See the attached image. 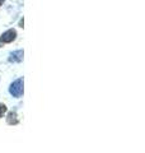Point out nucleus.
<instances>
[{"mask_svg":"<svg viewBox=\"0 0 145 153\" xmlns=\"http://www.w3.org/2000/svg\"><path fill=\"white\" fill-rule=\"evenodd\" d=\"M9 93L16 98L23 97V94H24V78L23 76L16 79L13 83H10V85H9Z\"/></svg>","mask_w":145,"mask_h":153,"instance_id":"1","label":"nucleus"},{"mask_svg":"<svg viewBox=\"0 0 145 153\" xmlns=\"http://www.w3.org/2000/svg\"><path fill=\"white\" fill-rule=\"evenodd\" d=\"M17 38V31L14 28H10L3 33L0 36V47H3V45H7V44H12L13 41H16Z\"/></svg>","mask_w":145,"mask_h":153,"instance_id":"2","label":"nucleus"},{"mask_svg":"<svg viewBox=\"0 0 145 153\" xmlns=\"http://www.w3.org/2000/svg\"><path fill=\"white\" fill-rule=\"evenodd\" d=\"M24 59V51L23 50H16L10 52V55L8 57L9 63H22Z\"/></svg>","mask_w":145,"mask_h":153,"instance_id":"3","label":"nucleus"},{"mask_svg":"<svg viewBox=\"0 0 145 153\" xmlns=\"http://www.w3.org/2000/svg\"><path fill=\"white\" fill-rule=\"evenodd\" d=\"M5 121H7L8 125H12V126L18 125V124H19V117H18L17 111H9V112L7 114Z\"/></svg>","mask_w":145,"mask_h":153,"instance_id":"4","label":"nucleus"},{"mask_svg":"<svg viewBox=\"0 0 145 153\" xmlns=\"http://www.w3.org/2000/svg\"><path fill=\"white\" fill-rule=\"evenodd\" d=\"M7 112H8L7 105H5V103H3V102H0V119H3V117H4V115H5Z\"/></svg>","mask_w":145,"mask_h":153,"instance_id":"5","label":"nucleus"},{"mask_svg":"<svg viewBox=\"0 0 145 153\" xmlns=\"http://www.w3.org/2000/svg\"><path fill=\"white\" fill-rule=\"evenodd\" d=\"M4 1H5V0H0V7H1V4H3Z\"/></svg>","mask_w":145,"mask_h":153,"instance_id":"6","label":"nucleus"}]
</instances>
